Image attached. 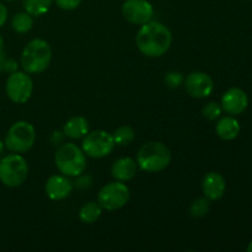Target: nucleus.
I'll list each match as a JSON object with an SVG mask.
<instances>
[{
    "instance_id": "obj_4",
    "label": "nucleus",
    "mask_w": 252,
    "mask_h": 252,
    "mask_svg": "<svg viewBox=\"0 0 252 252\" xmlns=\"http://www.w3.org/2000/svg\"><path fill=\"white\" fill-rule=\"evenodd\" d=\"M51 61V46L48 42L41 38L29 42L21 53V66L29 74L42 73L48 68Z\"/></svg>"
},
{
    "instance_id": "obj_16",
    "label": "nucleus",
    "mask_w": 252,
    "mask_h": 252,
    "mask_svg": "<svg viewBox=\"0 0 252 252\" xmlns=\"http://www.w3.org/2000/svg\"><path fill=\"white\" fill-rule=\"evenodd\" d=\"M63 133L65 137L71 139H80L89 133V122L83 116H74L69 118L63 127Z\"/></svg>"
},
{
    "instance_id": "obj_28",
    "label": "nucleus",
    "mask_w": 252,
    "mask_h": 252,
    "mask_svg": "<svg viewBox=\"0 0 252 252\" xmlns=\"http://www.w3.org/2000/svg\"><path fill=\"white\" fill-rule=\"evenodd\" d=\"M63 137H64L63 132H53V134H52V143H53V144L62 143L63 142Z\"/></svg>"
},
{
    "instance_id": "obj_25",
    "label": "nucleus",
    "mask_w": 252,
    "mask_h": 252,
    "mask_svg": "<svg viewBox=\"0 0 252 252\" xmlns=\"http://www.w3.org/2000/svg\"><path fill=\"white\" fill-rule=\"evenodd\" d=\"M54 1H56L57 6H59L63 10H66V11L75 10L81 4V0H54Z\"/></svg>"
},
{
    "instance_id": "obj_6",
    "label": "nucleus",
    "mask_w": 252,
    "mask_h": 252,
    "mask_svg": "<svg viewBox=\"0 0 252 252\" xmlns=\"http://www.w3.org/2000/svg\"><path fill=\"white\" fill-rule=\"evenodd\" d=\"M36 140V132L31 123L19 121L9 128L5 137V147L12 153L22 154L33 147Z\"/></svg>"
},
{
    "instance_id": "obj_20",
    "label": "nucleus",
    "mask_w": 252,
    "mask_h": 252,
    "mask_svg": "<svg viewBox=\"0 0 252 252\" xmlns=\"http://www.w3.org/2000/svg\"><path fill=\"white\" fill-rule=\"evenodd\" d=\"M11 26L14 29L15 32L17 33H26L33 26V19H32V15H30L29 12H17L14 17H12Z\"/></svg>"
},
{
    "instance_id": "obj_21",
    "label": "nucleus",
    "mask_w": 252,
    "mask_h": 252,
    "mask_svg": "<svg viewBox=\"0 0 252 252\" xmlns=\"http://www.w3.org/2000/svg\"><path fill=\"white\" fill-rule=\"evenodd\" d=\"M112 137L116 145L126 147V145H129L135 139V132L129 126H121L112 133Z\"/></svg>"
},
{
    "instance_id": "obj_19",
    "label": "nucleus",
    "mask_w": 252,
    "mask_h": 252,
    "mask_svg": "<svg viewBox=\"0 0 252 252\" xmlns=\"http://www.w3.org/2000/svg\"><path fill=\"white\" fill-rule=\"evenodd\" d=\"M54 0H22L25 10L32 16H42L51 9Z\"/></svg>"
},
{
    "instance_id": "obj_9",
    "label": "nucleus",
    "mask_w": 252,
    "mask_h": 252,
    "mask_svg": "<svg viewBox=\"0 0 252 252\" xmlns=\"http://www.w3.org/2000/svg\"><path fill=\"white\" fill-rule=\"evenodd\" d=\"M6 95L14 103H25L33 91V81L26 71H14L6 80Z\"/></svg>"
},
{
    "instance_id": "obj_11",
    "label": "nucleus",
    "mask_w": 252,
    "mask_h": 252,
    "mask_svg": "<svg viewBox=\"0 0 252 252\" xmlns=\"http://www.w3.org/2000/svg\"><path fill=\"white\" fill-rule=\"evenodd\" d=\"M185 88L187 94L193 98H206L213 93L214 81L203 71H193L185 79Z\"/></svg>"
},
{
    "instance_id": "obj_18",
    "label": "nucleus",
    "mask_w": 252,
    "mask_h": 252,
    "mask_svg": "<svg viewBox=\"0 0 252 252\" xmlns=\"http://www.w3.org/2000/svg\"><path fill=\"white\" fill-rule=\"evenodd\" d=\"M102 214V207L98 204V202H88L84 204L79 211V218L83 223L93 224L97 220Z\"/></svg>"
},
{
    "instance_id": "obj_24",
    "label": "nucleus",
    "mask_w": 252,
    "mask_h": 252,
    "mask_svg": "<svg viewBox=\"0 0 252 252\" xmlns=\"http://www.w3.org/2000/svg\"><path fill=\"white\" fill-rule=\"evenodd\" d=\"M221 111H223V108H221V106L219 103L209 102L204 106L203 110H202V113H203V116L207 120L214 121L220 117Z\"/></svg>"
},
{
    "instance_id": "obj_17",
    "label": "nucleus",
    "mask_w": 252,
    "mask_h": 252,
    "mask_svg": "<svg viewBox=\"0 0 252 252\" xmlns=\"http://www.w3.org/2000/svg\"><path fill=\"white\" fill-rule=\"evenodd\" d=\"M217 134L223 140H233L240 133V125L238 120L231 116H226L219 120V122L216 126Z\"/></svg>"
},
{
    "instance_id": "obj_13",
    "label": "nucleus",
    "mask_w": 252,
    "mask_h": 252,
    "mask_svg": "<svg viewBox=\"0 0 252 252\" xmlns=\"http://www.w3.org/2000/svg\"><path fill=\"white\" fill-rule=\"evenodd\" d=\"M46 194L52 201H63L70 196L73 182L65 175H53L46 182Z\"/></svg>"
},
{
    "instance_id": "obj_31",
    "label": "nucleus",
    "mask_w": 252,
    "mask_h": 252,
    "mask_svg": "<svg viewBox=\"0 0 252 252\" xmlns=\"http://www.w3.org/2000/svg\"><path fill=\"white\" fill-rule=\"evenodd\" d=\"M248 251L249 252H252V241L250 244H249V246H248Z\"/></svg>"
},
{
    "instance_id": "obj_12",
    "label": "nucleus",
    "mask_w": 252,
    "mask_h": 252,
    "mask_svg": "<svg viewBox=\"0 0 252 252\" xmlns=\"http://www.w3.org/2000/svg\"><path fill=\"white\" fill-rule=\"evenodd\" d=\"M249 97L244 90L239 88H231L221 97V108L231 116L243 113L248 108Z\"/></svg>"
},
{
    "instance_id": "obj_8",
    "label": "nucleus",
    "mask_w": 252,
    "mask_h": 252,
    "mask_svg": "<svg viewBox=\"0 0 252 252\" xmlns=\"http://www.w3.org/2000/svg\"><path fill=\"white\" fill-rule=\"evenodd\" d=\"M130 197L129 189L126 186V184L121 181L110 182L105 185L100 189L97 194V202L102 209L106 211H116L128 203Z\"/></svg>"
},
{
    "instance_id": "obj_22",
    "label": "nucleus",
    "mask_w": 252,
    "mask_h": 252,
    "mask_svg": "<svg viewBox=\"0 0 252 252\" xmlns=\"http://www.w3.org/2000/svg\"><path fill=\"white\" fill-rule=\"evenodd\" d=\"M209 208H211V201L206 197L194 199L189 207V214L193 218H203L208 214Z\"/></svg>"
},
{
    "instance_id": "obj_26",
    "label": "nucleus",
    "mask_w": 252,
    "mask_h": 252,
    "mask_svg": "<svg viewBox=\"0 0 252 252\" xmlns=\"http://www.w3.org/2000/svg\"><path fill=\"white\" fill-rule=\"evenodd\" d=\"M7 20V9L2 2H0V27L5 25Z\"/></svg>"
},
{
    "instance_id": "obj_3",
    "label": "nucleus",
    "mask_w": 252,
    "mask_h": 252,
    "mask_svg": "<svg viewBox=\"0 0 252 252\" xmlns=\"http://www.w3.org/2000/svg\"><path fill=\"white\" fill-rule=\"evenodd\" d=\"M54 162L62 175L68 177H78L86 169V155L83 149L74 143H65L57 149Z\"/></svg>"
},
{
    "instance_id": "obj_7",
    "label": "nucleus",
    "mask_w": 252,
    "mask_h": 252,
    "mask_svg": "<svg viewBox=\"0 0 252 252\" xmlns=\"http://www.w3.org/2000/svg\"><path fill=\"white\" fill-rule=\"evenodd\" d=\"M115 145V140H113L111 133L98 129L88 133L84 137L81 149L88 157L94 158V159H101V158L110 155Z\"/></svg>"
},
{
    "instance_id": "obj_10",
    "label": "nucleus",
    "mask_w": 252,
    "mask_h": 252,
    "mask_svg": "<svg viewBox=\"0 0 252 252\" xmlns=\"http://www.w3.org/2000/svg\"><path fill=\"white\" fill-rule=\"evenodd\" d=\"M122 15L130 24L144 25L154 16V7L148 0H126L122 4Z\"/></svg>"
},
{
    "instance_id": "obj_32",
    "label": "nucleus",
    "mask_w": 252,
    "mask_h": 252,
    "mask_svg": "<svg viewBox=\"0 0 252 252\" xmlns=\"http://www.w3.org/2000/svg\"><path fill=\"white\" fill-rule=\"evenodd\" d=\"M5 1H14V0H5Z\"/></svg>"
},
{
    "instance_id": "obj_15",
    "label": "nucleus",
    "mask_w": 252,
    "mask_h": 252,
    "mask_svg": "<svg viewBox=\"0 0 252 252\" xmlns=\"http://www.w3.org/2000/svg\"><path fill=\"white\" fill-rule=\"evenodd\" d=\"M138 164L132 158H120L113 162L111 167V174L116 181L127 182L130 181L137 175Z\"/></svg>"
},
{
    "instance_id": "obj_14",
    "label": "nucleus",
    "mask_w": 252,
    "mask_h": 252,
    "mask_svg": "<svg viewBox=\"0 0 252 252\" xmlns=\"http://www.w3.org/2000/svg\"><path fill=\"white\" fill-rule=\"evenodd\" d=\"M202 191L209 201H218L225 192V180L218 172H208L202 181Z\"/></svg>"
},
{
    "instance_id": "obj_29",
    "label": "nucleus",
    "mask_w": 252,
    "mask_h": 252,
    "mask_svg": "<svg viewBox=\"0 0 252 252\" xmlns=\"http://www.w3.org/2000/svg\"><path fill=\"white\" fill-rule=\"evenodd\" d=\"M2 48H4V39H2L1 34H0V51H1Z\"/></svg>"
},
{
    "instance_id": "obj_2",
    "label": "nucleus",
    "mask_w": 252,
    "mask_h": 252,
    "mask_svg": "<svg viewBox=\"0 0 252 252\" xmlns=\"http://www.w3.org/2000/svg\"><path fill=\"white\" fill-rule=\"evenodd\" d=\"M172 159L169 148L161 142H148L140 147L137 164L145 172H160L166 169Z\"/></svg>"
},
{
    "instance_id": "obj_1",
    "label": "nucleus",
    "mask_w": 252,
    "mask_h": 252,
    "mask_svg": "<svg viewBox=\"0 0 252 252\" xmlns=\"http://www.w3.org/2000/svg\"><path fill=\"white\" fill-rule=\"evenodd\" d=\"M135 43L142 54L158 58L166 53L172 44V33L164 24L150 20L142 25L135 37Z\"/></svg>"
},
{
    "instance_id": "obj_5",
    "label": "nucleus",
    "mask_w": 252,
    "mask_h": 252,
    "mask_svg": "<svg viewBox=\"0 0 252 252\" xmlns=\"http://www.w3.org/2000/svg\"><path fill=\"white\" fill-rule=\"evenodd\" d=\"M29 176V165L19 154H10L0 160V182L6 187H19Z\"/></svg>"
},
{
    "instance_id": "obj_23",
    "label": "nucleus",
    "mask_w": 252,
    "mask_h": 252,
    "mask_svg": "<svg viewBox=\"0 0 252 252\" xmlns=\"http://www.w3.org/2000/svg\"><path fill=\"white\" fill-rule=\"evenodd\" d=\"M164 81L165 84H166L167 88L179 89L180 86L184 84L185 76L184 74L180 73V71H169V73L165 74Z\"/></svg>"
},
{
    "instance_id": "obj_30",
    "label": "nucleus",
    "mask_w": 252,
    "mask_h": 252,
    "mask_svg": "<svg viewBox=\"0 0 252 252\" xmlns=\"http://www.w3.org/2000/svg\"><path fill=\"white\" fill-rule=\"evenodd\" d=\"M2 150H4V143H2L1 140H0V154H1V153H2Z\"/></svg>"
},
{
    "instance_id": "obj_27",
    "label": "nucleus",
    "mask_w": 252,
    "mask_h": 252,
    "mask_svg": "<svg viewBox=\"0 0 252 252\" xmlns=\"http://www.w3.org/2000/svg\"><path fill=\"white\" fill-rule=\"evenodd\" d=\"M7 59H9V57H7L6 53L1 49V51H0V73L5 71V69H6Z\"/></svg>"
}]
</instances>
